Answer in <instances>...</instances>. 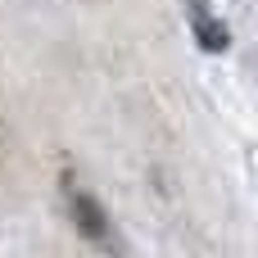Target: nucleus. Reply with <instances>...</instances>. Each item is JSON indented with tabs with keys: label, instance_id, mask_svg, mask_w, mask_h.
I'll return each instance as SVG.
<instances>
[{
	"label": "nucleus",
	"instance_id": "obj_1",
	"mask_svg": "<svg viewBox=\"0 0 258 258\" xmlns=\"http://www.w3.org/2000/svg\"><path fill=\"white\" fill-rule=\"evenodd\" d=\"M63 200H68V218H73V227L91 240V245H100V249H118V236H113V222H109V213H104V204L91 195V190H82L73 177H63Z\"/></svg>",
	"mask_w": 258,
	"mask_h": 258
},
{
	"label": "nucleus",
	"instance_id": "obj_2",
	"mask_svg": "<svg viewBox=\"0 0 258 258\" xmlns=\"http://www.w3.org/2000/svg\"><path fill=\"white\" fill-rule=\"evenodd\" d=\"M186 14H190V32H195L200 50H204V54H227L231 32H227V23L213 14V5H209V0H186Z\"/></svg>",
	"mask_w": 258,
	"mask_h": 258
}]
</instances>
